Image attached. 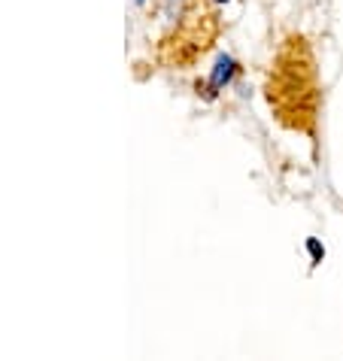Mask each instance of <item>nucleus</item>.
<instances>
[{"label": "nucleus", "instance_id": "f257e3e1", "mask_svg": "<svg viewBox=\"0 0 343 361\" xmlns=\"http://www.w3.org/2000/svg\"><path fill=\"white\" fill-rule=\"evenodd\" d=\"M237 61L231 55H216V61H213V70H210V97H213L216 92H222L225 85L234 82V76H237Z\"/></svg>", "mask_w": 343, "mask_h": 361}, {"label": "nucleus", "instance_id": "7ed1b4c3", "mask_svg": "<svg viewBox=\"0 0 343 361\" xmlns=\"http://www.w3.org/2000/svg\"><path fill=\"white\" fill-rule=\"evenodd\" d=\"M134 4H137V6H143V4H146V0H134Z\"/></svg>", "mask_w": 343, "mask_h": 361}, {"label": "nucleus", "instance_id": "f03ea898", "mask_svg": "<svg viewBox=\"0 0 343 361\" xmlns=\"http://www.w3.org/2000/svg\"><path fill=\"white\" fill-rule=\"evenodd\" d=\"M307 252H310V262H313V264H319L322 258H325V246H322L316 237H310V240H307Z\"/></svg>", "mask_w": 343, "mask_h": 361}, {"label": "nucleus", "instance_id": "20e7f679", "mask_svg": "<svg viewBox=\"0 0 343 361\" xmlns=\"http://www.w3.org/2000/svg\"><path fill=\"white\" fill-rule=\"evenodd\" d=\"M216 4H228V0H216Z\"/></svg>", "mask_w": 343, "mask_h": 361}]
</instances>
